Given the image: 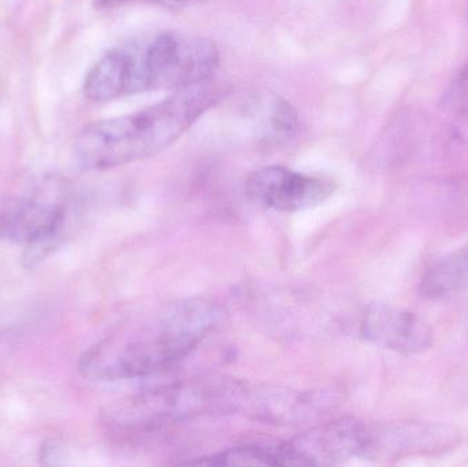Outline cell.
Listing matches in <instances>:
<instances>
[{
    "instance_id": "8992f818",
    "label": "cell",
    "mask_w": 468,
    "mask_h": 467,
    "mask_svg": "<svg viewBox=\"0 0 468 467\" xmlns=\"http://www.w3.org/2000/svg\"><path fill=\"white\" fill-rule=\"evenodd\" d=\"M66 210L48 197H0V240L27 244V260H43L65 228Z\"/></svg>"
},
{
    "instance_id": "5b68a950",
    "label": "cell",
    "mask_w": 468,
    "mask_h": 467,
    "mask_svg": "<svg viewBox=\"0 0 468 467\" xmlns=\"http://www.w3.org/2000/svg\"><path fill=\"white\" fill-rule=\"evenodd\" d=\"M373 424L340 419L274 446L278 466L326 467L370 457Z\"/></svg>"
},
{
    "instance_id": "277c9868",
    "label": "cell",
    "mask_w": 468,
    "mask_h": 467,
    "mask_svg": "<svg viewBox=\"0 0 468 467\" xmlns=\"http://www.w3.org/2000/svg\"><path fill=\"white\" fill-rule=\"evenodd\" d=\"M250 389V381L232 377L189 378L145 389L110 406L104 421L114 432L134 433L217 414L247 417Z\"/></svg>"
},
{
    "instance_id": "30bf717a",
    "label": "cell",
    "mask_w": 468,
    "mask_h": 467,
    "mask_svg": "<svg viewBox=\"0 0 468 467\" xmlns=\"http://www.w3.org/2000/svg\"><path fill=\"white\" fill-rule=\"evenodd\" d=\"M250 128L263 142H291L299 131V115L289 101L277 95H261L248 104Z\"/></svg>"
},
{
    "instance_id": "8fae6325",
    "label": "cell",
    "mask_w": 468,
    "mask_h": 467,
    "mask_svg": "<svg viewBox=\"0 0 468 467\" xmlns=\"http://www.w3.org/2000/svg\"><path fill=\"white\" fill-rule=\"evenodd\" d=\"M468 290V244L429 266L420 281V295L442 298Z\"/></svg>"
},
{
    "instance_id": "7a4b0ae2",
    "label": "cell",
    "mask_w": 468,
    "mask_h": 467,
    "mask_svg": "<svg viewBox=\"0 0 468 467\" xmlns=\"http://www.w3.org/2000/svg\"><path fill=\"white\" fill-rule=\"evenodd\" d=\"M221 63L210 38L183 32L147 33L107 51L85 79L90 101H110L210 81Z\"/></svg>"
},
{
    "instance_id": "7c38bea8",
    "label": "cell",
    "mask_w": 468,
    "mask_h": 467,
    "mask_svg": "<svg viewBox=\"0 0 468 467\" xmlns=\"http://www.w3.org/2000/svg\"><path fill=\"white\" fill-rule=\"evenodd\" d=\"M205 466H278L274 446H239L218 454L192 461Z\"/></svg>"
},
{
    "instance_id": "3957f363",
    "label": "cell",
    "mask_w": 468,
    "mask_h": 467,
    "mask_svg": "<svg viewBox=\"0 0 468 467\" xmlns=\"http://www.w3.org/2000/svg\"><path fill=\"white\" fill-rule=\"evenodd\" d=\"M219 99L221 88L206 81L132 114L90 123L77 137V159L85 169L107 170L158 155Z\"/></svg>"
},
{
    "instance_id": "5bb4252c",
    "label": "cell",
    "mask_w": 468,
    "mask_h": 467,
    "mask_svg": "<svg viewBox=\"0 0 468 467\" xmlns=\"http://www.w3.org/2000/svg\"><path fill=\"white\" fill-rule=\"evenodd\" d=\"M93 2H95L96 7L107 8L129 2V0H93ZM148 2L158 3L166 7H183V5H195V3L206 2V0H148Z\"/></svg>"
},
{
    "instance_id": "ba28073f",
    "label": "cell",
    "mask_w": 468,
    "mask_h": 467,
    "mask_svg": "<svg viewBox=\"0 0 468 467\" xmlns=\"http://www.w3.org/2000/svg\"><path fill=\"white\" fill-rule=\"evenodd\" d=\"M359 331L367 342L404 356L423 353L434 343L433 329L423 318L387 303L366 307Z\"/></svg>"
},
{
    "instance_id": "9c48e42d",
    "label": "cell",
    "mask_w": 468,
    "mask_h": 467,
    "mask_svg": "<svg viewBox=\"0 0 468 467\" xmlns=\"http://www.w3.org/2000/svg\"><path fill=\"white\" fill-rule=\"evenodd\" d=\"M458 439V432L447 425L418 421L373 424L370 460L439 454L455 446Z\"/></svg>"
},
{
    "instance_id": "6da1fadb",
    "label": "cell",
    "mask_w": 468,
    "mask_h": 467,
    "mask_svg": "<svg viewBox=\"0 0 468 467\" xmlns=\"http://www.w3.org/2000/svg\"><path fill=\"white\" fill-rule=\"evenodd\" d=\"M224 317V309L211 299L166 304L96 343L80 359V372L98 383L165 372L199 350Z\"/></svg>"
},
{
    "instance_id": "4fadbf2b",
    "label": "cell",
    "mask_w": 468,
    "mask_h": 467,
    "mask_svg": "<svg viewBox=\"0 0 468 467\" xmlns=\"http://www.w3.org/2000/svg\"><path fill=\"white\" fill-rule=\"evenodd\" d=\"M441 107L451 114L464 117L468 112V62L448 85L441 99Z\"/></svg>"
},
{
    "instance_id": "52a82bcc",
    "label": "cell",
    "mask_w": 468,
    "mask_h": 467,
    "mask_svg": "<svg viewBox=\"0 0 468 467\" xmlns=\"http://www.w3.org/2000/svg\"><path fill=\"white\" fill-rule=\"evenodd\" d=\"M337 184L327 175H305L283 166H266L256 170L245 183L248 196L282 213L310 210L326 202Z\"/></svg>"
}]
</instances>
